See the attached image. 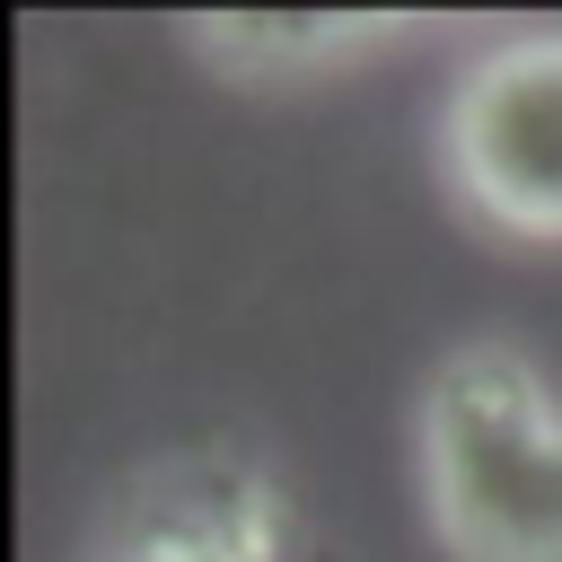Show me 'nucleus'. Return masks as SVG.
Returning a JSON list of instances; mask_svg holds the SVG:
<instances>
[{"instance_id": "nucleus-1", "label": "nucleus", "mask_w": 562, "mask_h": 562, "mask_svg": "<svg viewBox=\"0 0 562 562\" xmlns=\"http://www.w3.org/2000/svg\"><path fill=\"white\" fill-rule=\"evenodd\" d=\"M413 448L457 562H562V395L518 342H457L422 378Z\"/></svg>"}, {"instance_id": "nucleus-2", "label": "nucleus", "mask_w": 562, "mask_h": 562, "mask_svg": "<svg viewBox=\"0 0 562 562\" xmlns=\"http://www.w3.org/2000/svg\"><path fill=\"white\" fill-rule=\"evenodd\" d=\"M439 167L474 220L562 246V26L465 61L439 105Z\"/></svg>"}, {"instance_id": "nucleus-3", "label": "nucleus", "mask_w": 562, "mask_h": 562, "mask_svg": "<svg viewBox=\"0 0 562 562\" xmlns=\"http://www.w3.org/2000/svg\"><path fill=\"white\" fill-rule=\"evenodd\" d=\"M88 562H290V492L228 439L149 457L105 501Z\"/></svg>"}, {"instance_id": "nucleus-4", "label": "nucleus", "mask_w": 562, "mask_h": 562, "mask_svg": "<svg viewBox=\"0 0 562 562\" xmlns=\"http://www.w3.org/2000/svg\"><path fill=\"white\" fill-rule=\"evenodd\" d=\"M404 18H193L184 44L211 61V70H237V79H299V70H334V61H360L378 44H395Z\"/></svg>"}]
</instances>
